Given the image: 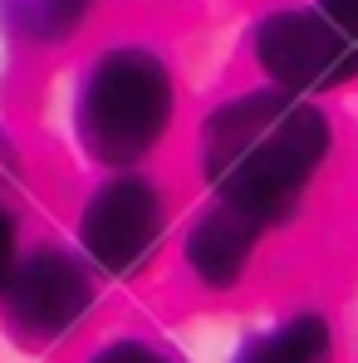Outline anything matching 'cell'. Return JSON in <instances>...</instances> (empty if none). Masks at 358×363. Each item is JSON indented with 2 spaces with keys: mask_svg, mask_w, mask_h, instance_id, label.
<instances>
[{
  "mask_svg": "<svg viewBox=\"0 0 358 363\" xmlns=\"http://www.w3.org/2000/svg\"><path fill=\"white\" fill-rule=\"evenodd\" d=\"M329 152V123L299 94H240L201 128V167L226 206L280 221Z\"/></svg>",
  "mask_w": 358,
  "mask_h": 363,
  "instance_id": "cell-1",
  "label": "cell"
},
{
  "mask_svg": "<svg viewBox=\"0 0 358 363\" xmlns=\"http://www.w3.org/2000/svg\"><path fill=\"white\" fill-rule=\"evenodd\" d=\"M172 118V79L147 50H113L79 94V138L104 162H138Z\"/></svg>",
  "mask_w": 358,
  "mask_h": 363,
  "instance_id": "cell-2",
  "label": "cell"
},
{
  "mask_svg": "<svg viewBox=\"0 0 358 363\" xmlns=\"http://www.w3.org/2000/svg\"><path fill=\"white\" fill-rule=\"evenodd\" d=\"M255 55L285 94H319L358 74V35L324 10H275L255 30Z\"/></svg>",
  "mask_w": 358,
  "mask_h": 363,
  "instance_id": "cell-3",
  "label": "cell"
},
{
  "mask_svg": "<svg viewBox=\"0 0 358 363\" xmlns=\"http://www.w3.org/2000/svg\"><path fill=\"white\" fill-rule=\"evenodd\" d=\"M162 236V196L142 177H113L84 211V250L113 270H138Z\"/></svg>",
  "mask_w": 358,
  "mask_h": 363,
  "instance_id": "cell-4",
  "label": "cell"
},
{
  "mask_svg": "<svg viewBox=\"0 0 358 363\" xmlns=\"http://www.w3.org/2000/svg\"><path fill=\"white\" fill-rule=\"evenodd\" d=\"M94 300L89 275L60 255V250H40L30 255L10 285H5V304H10V324L30 339H60L69 324L84 319V309Z\"/></svg>",
  "mask_w": 358,
  "mask_h": 363,
  "instance_id": "cell-5",
  "label": "cell"
},
{
  "mask_svg": "<svg viewBox=\"0 0 358 363\" xmlns=\"http://www.w3.org/2000/svg\"><path fill=\"white\" fill-rule=\"evenodd\" d=\"M255 236H260V221L221 201L216 211H206V216L191 226V236H186V260H191V270H196L206 285H236L245 260H250Z\"/></svg>",
  "mask_w": 358,
  "mask_h": 363,
  "instance_id": "cell-6",
  "label": "cell"
},
{
  "mask_svg": "<svg viewBox=\"0 0 358 363\" xmlns=\"http://www.w3.org/2000/svg\"><path fill=\"white\" fill-rule=\"evenodd\" d=\"M236 363H329V329H324V319H314V314L290 319V324H280L275 334L255 339Z\"/></svg>",
  "mask_w": 358,
  "mask_h": 363,
  "instance_id": "cell-7",
  "label": "cell"
},
{
  "mask_svg": "<svg viewBox=\"0 0 358 363\" xmlns=\"http://www.w3.org/2000/svg\"><path fill=\"white\" fill-rule=\"evenodd\" d=\"M0 10H5L10 25H20L25 35H40V40L64 35L74 25V15H79L74 0H0Z\"/></svg>",
  "mask_w": 358,
  "mask_h": 363,
  "instance_id": "cell-8",
  "label": "cell"
},
{
  "mask_svg": "<svg viewBox=\"0 0 358 363\" xmlns=\"http://www.w3.org/2000/svg\"><path fill=\"white\" fill-rule=\"evenodd\" d=\"M94 363H172L167 354H157L152 344H138V339H123V344H108Z\"/></svg>",
  "mask_w": 358,
  "mask_h": 363,
  "instance_id": "cell-9",
  "label": "cell"
},
{
  "mask_svg": "<svg viewBox=\"0 0 358 363\" xmlns=\"http://www.w3.org/2000/svg\"><path fill=\"white\" fill-rule=\"evenodd\" d=\"M10 275H15V226H10V216L0 211V290L10 285Z\"/></svg>",
  "mask_w": 358,
  "mask_h": 363,
  "instance_id": "cell-10",
  "label": "cell"
},
{
  "mask_svg": "<svg viewBox=\"0 0 358 363\" xmlns=\"http://www.w3.org/2000/svg\"><path fill=\"white\" fill-rule=\"evenodd\" d=\"M319 10H324L329 20H339L344 30L358 35V0H319Z\"/></svg>",
  "mask_w": 358,
  "mask_h": 363,
  "instance_id": "cell-11",
  "label": "cell"
},
{
  "mask_svg": "<svg viewBox=\"0 0 358 363\" xmlns=\"http://www.w3.org/2000/svg\"><path fill=\"white\" fill-rule=\"evenodd\" d=\"M74 5H79V0H74Z\"/></svg>",
  "mask_w": 358,
  "mask_h": 363,
  "instance_id": "cell-12",
  "label": "cell"
}]
</instances>
